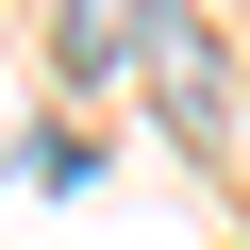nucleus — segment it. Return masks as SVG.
I'll return each instance as SVG.
<instances>
[{
  "label": "nucleus",
  "instance_id": "1",
  "mask_svg": "<svg viewBox=\"0 0 250 250\" xmlns=\"http://www.w3.org/2000/svg\"><path fill=\"white\" fill-rule=\"evenodd\" d=\"M150 67H167V100H184V117H217V67H200V34H184V17H150Z\"/></svg>",
  "mask_w": 250,
  "mask_h": 250
}]
</instances>
